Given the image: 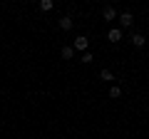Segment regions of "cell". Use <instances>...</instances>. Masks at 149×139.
I'll use <instances>...</instances> for the list:
<instances>
[{
	"mask_svg": "<svg viewBox=\"0 0 149 139\" xmlns=\"http://www.w3.org/2000/svg\"><path fill=\"white\" fill-rule=\"evenodd\" d=\"M87 47H90V40L85 38V35H77L72 42V50H80V52H87Z\"/></svg>",
	"mask_w": 149,
	"mask_h": 139,
	"instance_id": "obj_1",
	"label": "cell"
},
{
	"mask_svg": "<svg viewBox=\"0 0 149 139\" xmlns=\"http://www.w3.org/2000/svg\"><path fill=\"white\" fill-rule=\"evenodd\" d=\"M119 25H122V27H119V30H127V27H132L134 25V15H132V13H122V15H119Z\"/></svg>",
	"mask_w": 149,
	"mask_h": 139,
	"instance_id": "obj_2",
	"label": "cell"
},
{
	"mask_svg": "<svg viewBox=\"0 0 149 139\" xmlns=\"http://www.w3.org/2000/svg\"><path fill=\"white\" fill-rule=\"evenodd\" d=\"M122 38H124V32L119 30V27H112V30L107 32V40H109V42H119Z\"/></svg>",
	"mask_w": 149,
	"mask_h": 139,
	"instance_id": "obj_3",
	"label": "cell"
},
{
	"mask_svg": "<svg viewBox=\"0 0 149 139\" xmlns=\"http://www.w3.org/2000/svg\"><path fill=\"white\" fill-rule=\"evenodd\" d=\"M102 17H104L107 22H109V20H114V17H117V10H114L112 5H104V8H102Z\"/></svg>",
	"mask_w": 149,
	"mask_h": 139,
	"instance_id": "obj_4",
	"label": "cell"
},
{
	"mask_svg": "<svg viewBox=\"0 0 149 139\" xmlns=\"http://www.w3.org/2000/svg\"><path fill=\"white\" fill-rule=\"evenodd\" d=\"M57 25H60V30H65V32L72 30V17H70V15H62V17L57 20Z\"/></svg>",
	"mask_w": 149,
	"mask_h": 139,
	"instance_id": "obj_5",
	"label": "cell"
},
{
	"mask_svg": "<svg viewBox=\"0 0 149 139\" xmlns=\"http://www.w3.org/2000/svg\"><path fill=\"white\" fill-rule=\"evenodd\" d=\"M132 45H134V47H144V45H147V40H144L142 32H134V35H132Z\"/></svg>",
	"mask_w": 149,
	"mask_h": 139,
	"instance_id": "obj_6",
	"label": "cell"
},
{
	"mask_svg": "<svg viewBox=\"0 0 149 139\" xmlns=\"http://www.w3.org/2000/svg\"><path fill=\"white\" fill-rule=\"evenodd\" d=\"M52 8H55L52 0H40V10H42V13H50Z\"/></svg>",
	"mask_w": 149,
	"mask_h": 139,
	"instance_id": "obj_7",
	"label": "cell"
},
{
	"mask_svg": "<svg viewBox=\"0 0 149 139\" xmlns=\"http://www.w3.org/2000/svg\"><path fill=\"white\" fill-rule=\"evenodd\" d=\"M100 80H104V82H112V80H114L112 70H102V72H100Z\"/></svg>",
	"mask_w": 149,
	"mask_h": 139,
	"instance_id": "obj_8",
	"label": "cell"
},
{
	"mask_svg": "<svg viewBox=\"0 0 149 139\" xmlns=\"http://www.w3.org/2000/svg\"><path fill=\"white\" fill-rule=\"evenodd\" d=\"M72 55H74L72 45H65V47H62V57H65V60H70V57H72Z\"/></svg>",
	"mask_w": 149,
	"mask_h": 139,
	"instance_id": "obj_9",
	"label": "cell"
},
{
	"mask_svg": "<svg viewBox=\"0 0 149 139\" xmlns=\"http://www.w3.org/2000/svg\"><path fill=\"white\" fill-rule=\"evenodd\" d=\"M109 97H112V99H117V97H122V87H117V85H114V87L109 90Z\"/></svg>",
	"mask_w": 149,
	"mask_h": 139,
	"instance_id": "obj_10",
	"label": "cell"
},
{
	"mask_svg": "<svg viewBox=\"0 0 149 139\" xmlns=\"http://www.w3.org/2000/svg\"><path fill=\"white\" fill-rule=\"evenodd\" d=\"M92 60H95V57H92V52H82V62H85V65H90Z\"/></svg>",
	"mask_w": 149,
	"mask_h": 139,
	"instance_id": "obj_11",
	"label": "cell"
}]
</instances>
